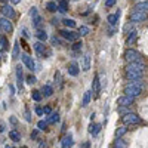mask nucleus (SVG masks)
<instances>
[{
  "label": "nucleus",
  "mask_w": 148,
  "mask_h": 148,
  "mask_svg": "<svg viewBox=\"0 0 148 148\" xmlns=\"http://www.w3.org/2000/svg\"><path fill=\"white\" fill-rule=\"evenodd\" d=\"M9 2H10L12 5H18V3L21 2V0H9Z\"/></svg>",
  "instance_id": "nucleus-54"
},
{
  "label": "nucleus",
  "mask_w": 148,
  "mask_h": 148,
  "mask_svg": "<svg viewBox=\"0 0 148 148\" xmlns=\"http://www.w3.org/2000/svg\"><path fill=\"white\" fill-rule=\"evenodd\" d=\"M59 34L62 36L65 40H68V42H77V40H79V37H80L79 33H74V31H71V30H68V28L59 30Z\"/></svg>",
  "instance_id": "nucleus-6"
},
{
  "label": "nucleus",
  "mask_w": 148,
  "mask_h": 148,
  "mask_svg": "<svg viewBox=\"0 0 148 148\" xmlns=\"http://www.w3.org/2000/svg\"><path fill=\"white\" fill-rule=\"evenodd\" d=\"M90 99H92V89H89V90H86V92H84V95H83V101H82V107L89 105Z\"/></svg>",
  "instance_id": "nucleus-23"
},
{
  "label": "nucleus",
  "mask_w": 148,
  "mask_h": 148,
  "mask_svg": "<svg viewBox=\"0 0 148 148\" xmlns=\"http://www.w3.org/2000/svg\"><path fill=\"white\" fill-rule=\"evenodd\" d=\"M92 93L95 95V98H99V93H101V82H99V76H98V74H95L93 82H92Z\"/></svg>",
  "instance_id": "nucleus-10"
},
{
  "label": "nucleus",
  "mask_w": 148,
  "mask_h": 148,
  "mask_svg": "<svg viewBox=\"0 0 148 148\" xmlns=\"http://www.w3.org/2000/svg\"><path fill=\"white\" fill-rule=\"evenodd\" d=\"M126 132H127V127H126V126H120V127H117V129H116V133H114V138H116V139H120Z\"/></svg>",
  "instance_id": "nucleus-25"
},
{
  "label": "nucleus",
  "mask_w": 148,
  "mask_h": 148,
  "mask_svg": "<svg viewBox=\"0 0 148 148\" xmlns=\"http://www.w3.org/2000/svg\"><path fill=\"white\" fill-rule=\"evenodd\" d=\"M37 127H39V130H47V121L40 120L39 123H37Z\"/></svg>",
  "instance_id": "nucleus-37"
},
{
  "label": "nucleus",
  "mask_w": 148,
  "mask_h": 148,
  "mask_svg": "<svg viewBox=\"0 0 148 148\" xmlns=\"http://www.w3.org/2000/svg\"><path fill=\"white\" fill-rule=\"evenodd\" d=\"M33 47H34V51L39 55H42V56H49V55H51V51H47L43 42H36L33 45Z\"/></svg>",
  "instance_id": "nucleus-8"
},
{
  "label": "nucleus",
  "mask_w": 148,
  "mask_h": 148,
  "mask_svg": "<svg viewBox=\"0 0 148 148\" xmlns=\"http://www.w3.org/2000/svg\"><path fill=\"white\" fill-rule=\"evenodd\" d=\"M31 98L36 101V102H39V101H42V98H43V95H42V92L40 90H33L31 92Z\"/></svg>",
  "instance_id": "nucleus-34"
},
{
  "label": "nucleus",
  "mask_w": 148,
  "mask_h": 148,
  "mask_svg": "<svg viewBox=\"0 0 148 148\" xmlns=\"http://www.w3.org/2000/svg\"><path fill=\"white\" fill-rule=\"evenodd\" d=\"M9 120H10L12 125H16V123H18V120L15 119V116H10V119H9Z\"/></svg>",
  "instance_id": "nucleus-48"
},
{
  "label": "nucleus",
  "mask_w": 148,
  "mask_h": 148,
  "mask_svg": "<svg viewBox=\"0 0 148 148\" xmlns=\"http://www.w3.org/2000/svg\"><path fill=\"white\" fill-rule=\"evenodd\" d=\"M138 2H142V0H138Z\"/></svg>",
  "instance_id": "nucleus-58"
},
{
  "label": "nucleus",
  "mask_w": 148,
  "mask_h": 148,
  "mask_svg": "<svg viewBox=\"0 0 148 148\" xmlns=\"http://www.w3.org/2000/svg\"><path fill=\"white\" fill-rule=\"evenodd\" d=\"M51 42H52L53 46H59V45H61V40L58 39V37H52V40H51Z\"/></svg>",
  "instance_id": "nucleus-45"
},
{
  "label": "nucleus",
  "mask_w": 148,
  "mask_h": 148,
  "mask_svg": "<svg viewBox=\"0 0 148 148\" xmlns=\"http://www.w3.org/2000/svg\"><path fill=\"white\" fill-rule=\"evenodd\" d=\"M22 36L25 37V39H27V37H28V34H27V30H25V28H22Z\"/></svg>",
  "instance_id": "nucleus-53"
},
{
  "label": "nucleus",
  "mask_w": 148,
  "mask_h": 148,
  "mask_svg": "<svg viewBox=\"0 0 148 148\" xmlns=\"http://www.w3.org/2000/svg\"><path fill=\"white\" fill-rule=\"evenodd\" d=\"M36 37L39 39V42H46L47 40V33L45 31V30H37V33H36Z\"/></svg>",
  "instance_id": "nucleus-26"
},
{
  "label": "nucleus",
  "mask_w": 148,
  "mask_h": 148,
  "mask_svg": "<svg viewBox=\"0 0 148 148\" xmlns=\"http://www.w3.org/2000/svg\"><path fill=\"white\" fill-rule=\"evenodd\" d=\"M0 3H3V5H8V3H9V0H0Z\"/></svg>",
  "instance_id": "nucleus-55"
},
{
  "label": "nucleus",
  "mask_w": 148,
  "mask_h": 148,
  "mask_svg": "<svg viewBox=\"0 0 148 148\" xmlns=\"http://www.w3.org/2000/svg\"><path fill=\"white\" fill-rule=\"evenodd\" d=\"M5 132V125L3 123H0V133H3Z\"/></svg>",
  "instance_id": "nucleus-52"
},
{
  "label": "nucleus",
  "mask_w": 148,
  "mask_h": 148,
  "mask_svg": "<svg viewBox=\"0 0 148 148\" xmlns=\"http://www.w3.org/2000/svg\"><path fill=\"white\" fill-rule=\"evenodd\" d=\"M25 120L27 121H31V114H30V110L25 108Z\"/></svg>",
  "instance_id": "nucleus-47"
},
{
  "label": "nucleus",
  "mask_w": 148,
  "mask_h": 148,
  "mask_svg": "<svg viewBox=\"0 0 148 148\" xmlns=\"http://www.w3.org/2000/svg\"><path fill=\"white\" fill-rule=\"evenodd\" d=\"M113 147H114V148H126V147H127V141H125L123 138H120V139H116Z\"/></svg>",
  "instance_id": "nucleus-28"
},
{
  "label": "nucleus",
  "mask_w": 148,
  "mask_h": 148,
  "mask_svg": "<svg viewBox=\"0 0 148 148\" xmlns=\"http://www.w3.org/2000/svg\"><path fill=\"white\" fill-rule=\"evenodd\" d=\"M116 2H117V0H105V6L107 8H111V6L116 5Z\"/></svg>",
  "instance_id": "nucleus-44"
},
{
  "label": "nucleus",
  "mask_w": 148,
  "mask_h": 148,
  "mask_svg": "<svg viewBox=\"0 0 148 148\" xmlns=\"http://www.w3.org/2000/svg\"><path fill=\"white\" fill-rule=\"evenodd\" d=\"M42 95L45 96V98H49V96H52L53 95V88L51 84H43V88H42Z\"/></svg>",
  "instance_id": "nucleus-19"
},
{
  "label": "nucleus",
  "mask_w": 148,
  "mask_h": 148,
  "mask_svg": "<svg viewBox=\"0 0 148 148\" xmlns=\"http://www.w3.org/2000/svg\"><path fill=\"white\" fill-rule=\"evenodd\" d=\"M0 61H2V52H0Z\"/></svg>",
  "instance_id": "nucleus-56"
},
{
  "label": "nucleus",
  "mask_w": 148,
  "mask_h": 148,
  "mask_svg": "<svg viewBox=\"0 0 148 148\" xmlns=\"http://www.w3.org/2000/svg\"><path fill=\"white\" fill-rule=\"evenodd\" d=\"M133 102H135V98H130V96H126V95L120 96L119 99H117V105H119V108H121V107H130Z\"/></svg>",
  "instance_id": "nucleus-11"
},
{
  "label": "nucleus",
  "mask_w": 148,
  "mask_h": 148,
  "mask_svg": "<svg viewBox=\"0 0 148 148\" xmlns=\"http://www.w3.org/2000/svg\"><path fill=\"white\" fill-rule=\"evenodd\" d=\"M121 121H123V126H133V125H138L141 123V117L135 113H127L121 117Z\"/></svg>",
  "instance_id": "nucleus-3"
},
{
  "label": "nucleus",
  "mask_w": 148,
  "mask_h": 148,
  "mask_svg": "<svg viewBox=\"0 0 148 148\" xmlns=\"http://www.w3.org/2000/svg\"><path fill=\"white\" fill-rule=\"evenodd\" d=\"M119 16H120V12H117V14H111V15H108L107 21H108V24H110L111 27H116V25H117Z\"/></svg>",
  "instance_id": "nucleus-21"
},
{
  "label": "nucleus",
  "mask_w": 148,
  "mask_h": 148,
  "mask_svg": "<svg viewBox=\"0 0 148 148\" xmlns=\"http://www.w3.org/2000/svg\"><path fill=\"white\" fill-rule=\"evenodd\" d=\"M36 82H37L36 76H33V74H30V76H27V83H28V84H34Z\"/></svg>",
  "instance_id": "nucleus-40"
},
{
  "label": "nucleus",
  "mask_w": 148,
  "mask_h": 148,
  "mask_svg": "<svg viewBox=\"0 0 148 148\" xmlns=\"http://www.w3.org/2000/svg\"><path fill=\"white\" fill-rule=\"evenodd\" d=\"M79 34H80V36H88V34H89V28L84 27V25L79 27Z\"/></svg>",
  "instance_id": "nucleus-38"
},
{
  "label": "nucleus",
  "mask_w": 148,
  "mask_h": 148,
  "mask_svg": "<svg viewBox=\"0 0 148 148\" xmlns=\"http://www.w3.org/2000/svg\"><path fill=\"white\" fill-rule=\"evenodd\" d=\"M101 127H102L101 123H90L89 125V133L92 136H96V135L101 132Z\"/></svg>",
  "instance_id": "nucleus-16"
},
{
  "label": "nucleus",
  "mask_w": 148,
  "mask_h": 148,
  "mask_svg": "<svg viewBox=\"0 0 148 148\" xmlns=\"http://www.w3.org/2000/svg\"><path fill=\"white\" fill-rule=\"evenodd\" d=\"M30 16H31V18L39 16V12H37V8H34V6H33V8L30 9Z\"/></svg>",
  "instance_id": "nucleus-41"
},
{
  "label": "nucleus",
  "mask_w": 148,
  "mask_h": 148,
  "mask_svg": "<svg viewBox=\"0 0 148 148\" xmlns=\"http://www.w3.org/2000/svg\"><path fill=\"white\" fill-rule=\"evenodd\" d=\"M0 33H2V28H0Z\"/></svg>",
  "instance_id": "nucleus-57"
},
{
  "label": "nucleus",
  "mask_w": 148,
  "mask_h": 148,
  "mask_svg": "<svg viewBox=\"0 0 148 148\" xmlns=\"http://www.w3.org/2000/svg\"><path fill=\"white\" fill-rule=\"evenodd\" d=\"M12 148H14V147H12Z\"/></svg>",
  "instance_id": "nucleus-59"
},
{
  "label": "nucleus",
  "mask_w": 148,
  "mask_h": 148,
  "mask_svg": "<svg viewBox=\"0 0 148 148\" xmlns=\"http://www.w3.org/2000/svg\"><path fill=\"white\" fill-rule=\"evenodd\" d=\"M116 31H117V28H116V27H110V28H108V36H110V37H111V36H114V34H116Z\"/></svg>",
  "instance_id": "nucleus-46"
},
{
  "label": "nucleus",
  "mask_w": 148,
  "mask_h": 148,
  "mask_svg": "<svg viewBox=\"0 0 148 148\" xmlns=\"http://www.w3.org/2000/svg\"><path fill=\"white\" fill-rule=\"evenodd\" d=\"M43 113H45V116H51V114H52V110H51V107H49V105L43 107Z\"/></svg>",
  "instance_id": "nucleus-43"
},
{
  "label": "nucleus",
  "mask_w": 148,
  "mask_h": 148,
  "mask_svg": "<svg viewBox=\"0 0 148 148\" xmlns=\"http://www.w3.org/2000/svg\"><path fill=\"white\" fill-rule=\"evenodd\" d=\"M73 144H74V141H73V135H71V133L65 135L64 139H62V148H71Z\"/></svg>",
  "instance_id": "nucleus-20"
},
{
  "label": "nucleus",
  "mask_w": 148,
  "mask_h": 148,
  "mask_svg": "<svg viewBox=\"0 0 148 148\" xmlns=\"http://www.w3.org/2000/svg\"><path fill=\"white\" fill-rule=\"evenodd\" d=\"M147 18H148V14H145V12H139V10H132V14L129 15V21L132 24L144 22V21H147Z\"/></svg>",
  "instance_id": "nucleus-5"
},
{
  "label": "nucleus",
  "mask_w": 148,
  "mask_h": 148,
  "mask_svg": "<svg viewBox=\"0 0 148 148\" xmlns=\"http://www.w3.org/2000/svg\"><path fill=\"white\" fill-rule=\"evenodd\" d=\"M145 71V64L144 62H132L127 64L126 67V77L132 82V80H142Z\"/></svg>",
  "instance_id": "nucleus-1"
},
{
  "label": "nucleus",
  "mask_w": 148,
  "mask_h": 148,
  "mask_svg": "<svg viewBox=\"0 0 148 148\" xmlns=\"http://www.w3.org/2000/svg\"><path fill=\"white\" fill-rule=\"evenodd\" d=\"M53 80H55V83H56L58 88H62V76H61V73H59V71H56V73H55Z\"/></svg>",
  "instance_id": "nucleus-31"
},
{
  "label": "nucleus",
  "mask_w": 148,
  "mask_h": 148,
  "mask_svg": "<svg viewBox=\"0 0 148 148\" xmlns=\"http://www.w3.org/2000/svg\"><path fill=\"white\" fill-rule=\"evenodd\" d=\"M21 59H22V62L25 64V67H27L30 71H34V70H36V62H34V59H33L28 53H22V55H21Z\"/></svg>",
  "instance_id": "nucleus-9"
},
{
  "label": "nucleus",
  "mask_w": 148,
  "mask_h": 148,
  "mask_svg": "<svg viewBox=\"0 0 148 148\" xmlns=\"http://www.w3.org/2000/svg\"><path fill=\"white\" fill-rule=\"evenodd\" d=\"M37 133H39V129H37V130H33V132H31V139L37 138Z\"/></svg>",
  "instance_id": "nucleus-49"
},
{
  "label": "nucleus",
  "mask_w": 148,
  "mask_h": 148,
  "mask_svg": "<svg viewBox=\"0 0 148 148\" xmlns=\"http://www.w3.org/2000/svg\"><path fill=\"white\" fill-rule=\"evenodd\" d=\"M36 114L37 116H45V113H43V107H40V105H36Z\"/></svg>",
  "instance_id": "nucleus-42"
},
{
  "label": "nucleus",
  "mask_w": 148,
  "mask_h": 148,
  "mask_svg": "<svg viewBox=\"0 0 148 148\" xmlns=\"http://www.w3.org/2000/svg\"><path fill=\"white\" fill-rule=\"evenodd\" d=\"M68 10V0H58V12L65 14Z\"/></svg>",
  "instance_id": "nucleus-22"
},
{
  "label": "nucleus",
  "mask_w": 148,
  "mask_h": 148,
  "mask_svg": "<svg viewBox=\"0 0 148 148\" xmlns=\"http://www.w3.org/2000/svg\"><path fill=\"white\" fill-rule=\"evenodd\" d=\"M9 138L12 141H15V142H21V135L16 132V130H10L9 132Z\"/></svg>",
  "instance_id": "nucleus-29"
},
{
  "label": "nucleus",
  "mask_w": 148,
  "mask_h": 148,
  "mask_svg": "<svg viewBox=\"0 0 148 148\" xmlns=\"http://www.w3.org/2000/svg\"><path fill=\"white\" fill-rule=\"evenodd\" d=\"M82 47H83V43L82 42H74L73 43V46H71V49H73V52H76V53H79L80 51H82Z\"/></svg>",
  "instance_id": "nucleus-35"
},
{
  "label": "nucleus",
  "mask_w": 148,
  "mask_h": 148,
  "mask_svg": "<svg viewBox=\"0 0 148 148\" xmlns=\"http://www.w3.org/2000/svg\"><path fill=\"white\" fill-rule=\"evenodd\" d=\"M89 147H90V144H89V142H83V144L80 145V148H89Z\"/></svg>",
  "instance_id": "nucleus-50"
},
{
  "label": "nucleus",
  "mask_w": 148,
  "mask_h": 148,
  "mask_svg": "<svg viewBox=\"0 0 148 148\" xmlns=\"http://www.w3.org/2000/svg\"><path fill=\"white\" fill-rule=\"evenodd\" d=\"M123 31H125L126 34H129L130 31H133V24L132 22H129V24H126L125 27H123Z\"/></svg>",
  "instance_id": "nucleus-39"
},
{
  "label": "nucleus",
  "mask_w": 148,
  "mask_h": 148,
  "mask_svg": "<svg viewBox=\"0 0 148 148\" xmlns=\"http://www.w3.org/2000/svg\"><path fill=\"white\" fill-rule=\"evenodd\" d=\"M0 14H2V16L3 18H8V19H14L15 18V9H14V6L12 5H3L2 6V9H0Z\"/></svg>",
  "instance_id": "nucleus-7"
},
{
  "label": "nucleus",
  "mask_w": 148,
  "mask_h": 148,
  "mask_svg": "<svg viewBox=\"0 0 148 148\" xmlns=\"http://www.w3.org/2000/svg\"><path fill=\"white\" fill-rule=\"evenodd\" d=\"M61 119H59V113H58V111H55V113H52L51 116H49L47 117V125H53V123H58Z\"/></svg>",
  "instance_id": "nucleus-24"
},
{
  "label": "nucleus",
  "mask_w": 148,
  "mask_h": 148,
  "mask_svg": "<svg viewBox=\"0 0 148 148\" xmlns=\"http://www.w3.org/2000/svg\"><path fill=\"white\" fill-rule=\"evenodd\" d=\"M39 148H46V142H45V141H42V142L39 144Z\"/></svg>",
  "instance_id": "nucleus-51"
},
{
  "label": "nucleus",
  "mask_w": 148,
  "mask_h": 148,
  "mask_svg": "<svg viewBox=\"0 0 148 148\" xmlns=\"http://www.w3.org/2000/svg\"><path fill=\"white\" fill-rule=\"evenodd\" d=\"M16 80H18V89L22 90V80H24V76H22V65H16Z\"/></svg>",
  "instance_id": "nucleus-18"
},
{
  "label": "nucleus",
  "mask_w": 148,
  "mask_h": 148,
  "mask_svg": "<svg viewBox=\"0 0 148 148\" xmlns=\"http://www.w3.org/2000/svg\"><path fill=\"white\" fill-rule=\"evenodd\" d=\"M62 24H64L67 28H74V27H76V21L71 19V18H65V19L62 21Z\"/></svg>",
  "instance_id": "nucleus-32"
},
{
  "label": "nucleus",
  "mask_w": 148,
  "mask_h": 148,
  "mask_svg": "<svg viewBox=\"0 0 148 148\" xmlns=\"http://www.w3.org/2000/svg\"><path fill=\"white\" fill-rule=\"evenodd\" d=\"M12 56H14V59H16L19 56V46H18V42H15L14 45V52H12Z\"/></svg>",
  "instance_id": "nucleus-36"
},
{
  "label": "nucleus",
  "mask_w": 148,
  "mask_h": 148,
  "mask_svg": "<svg viewBox=\"0 0 148 148\" xmlns=\"http://www.w3.org/2000/svg\"><path fill=\"white\" fill-rule=\"evenodd\" d=\"M144 88H145V83L142 80H132L125 88V95L130 98H136L144 92Z\"/></svg>",
  "instance_id": "nucleus-2"
},
{
  "label": "nucleus",
  "mask_w": 148,
  "mask_h": 148,
  "mask_svg": "<svg viewBox=\"0 0 148 148\" xmlns=\"http://www.w3.org/2000/svg\"><path fill=\"white\" fill-rule=\"evenodd\" d=\"M46 9L49 12H56L58 10V3L56 2H47L46 3Z\"/></svg>",
  "instance_id": "nucleus-33"
},
{
  "label": "nucleus",
  "mask_w": 148,
  "mask_h": 148,
  "mask_svg": "<svg viewBox=\"0 0 148 148\" xmlns=\"http://www.w3.org/2000/svg\"><path fill=\"white\" fill-rule=\"evenodd\" d=\"M125 59L129 64H132V62H144L141 53L138 51H135V49H127L126 53H125Z\"/></svg>",
  "instance_id": "nucleus-4"
},
{
  "label": "nucleus",
  "mask_w": 148,
  "mask_h": 148,
  "mask_svg": "<svg viewBox=\"0 0 148 148\" xmlns=\"http://www.w3.org/2000/svg\"><path fill=\"white\" fill-rule=\"evenodd\" d=\"M136 39H138V31H136V30L130 31V33L127 34V37H126V45H127V46L133 45L135 42H136Z\"/></svg>",
  "instance_id": "nucleus-17"
},
{
  "label": "nucleus",
  "mask_w": 148,
  "mask_h": 148,
  "mask_svg": "<svg viewBox=\"0 0 148 148\" xmlns=\"http://www.w3.org/2000/svg\"><path fill=\"white\" fill-rule=\"evenodd\" d=\"M67 71H68L70 76L76 77V76H79V73H80V67H79V64L76 62V61H73V62H70V64H68Z\"/></svg>",
  "instance_id": "nucleus-13"
},
{
  "label": "nucleus",
  "mask_w": 148,
  "mask_h": 148,
  "mask_svg": "<svg viewBox=\"0 0 148 148\" xmlns=\"http://www.w3.org/2000/svg\"><path fill=\"white\" fill-rule=\"evenodd\" d=\"M42 24H43V18L39 15V16H36V18H33V27L34 28H37V30H42L40 27H42Z\"/></svg>",
  "instance_id": "nucleus-27"
},
{
  "label": "nucleus",
  "mask_w": 148,
  "mask_h": 148,
  "mask_svg": "<svg viewBox=\"0 0 148 148\" xmlns=\"http://www.w3.org/2000/svg\"><path fill=\"white\" fill-rule=\"evenodd\" d=\"M5 51H8V42L5 39V36L0 34V52H5Z\"/></svg>",
  "instance_id": "nucleus-30"
},
{
  "label": "nucleus",
  "mask_w": 148,
  "mask_h": 148,
  "mask_svg": "<svg viewBox=\"0 0 148 148\" xmlns=\"http://www.w3.org/2000/svg\"><path fill=\"white\" fill-rule=\"evenodd\" d=\"M0 28H2V31H5V33H10L12 30H14V27H12V22H10V19H8V18H0Z\"/></svg>",
  "instance_id": "nucleus-12"
},
{
  "label": "nucleus",
  "mask_w": 148,
  "mask_h": 148,
  "mask_svg": "<svg viewBox=\"0 0 148 148\" xmlns=\"http://www.w3.org/2000/svg\"><path fill=\"white\" fill-rule=\"evenodd\" d=\"M82 70L83 71H89L90 70V55L84 53L82 58Z\"/></svg>",
  "instance_id": "nucleus-14"
},
{
  "label": "nucleus",
  "mask_w": 148,
  "mask_h": 148,
  "mask_svg": "<svg viewBox=\"0 0 148 148\" xmlns=\"http://www.w3.org/2000/svg\"><path fill=\"white\" fill-rule=\"evenodd\" d=\"M133 10H139V12H145L148 14V0H142V2H138L133 6Z\"/></svg>",
  "instance_id": "nucleus-15"
}]
</instances>
